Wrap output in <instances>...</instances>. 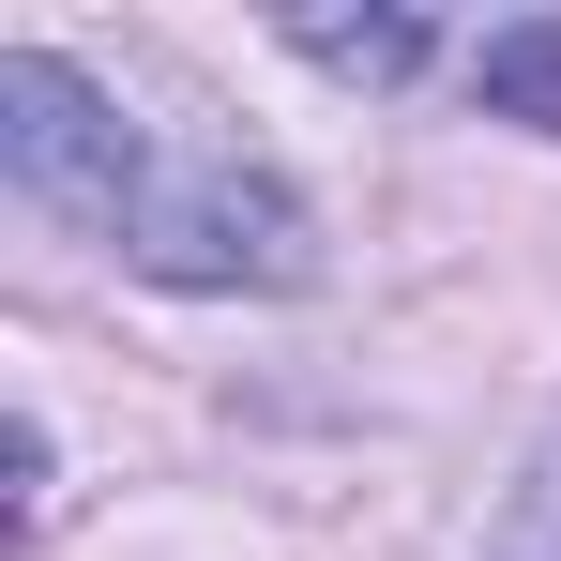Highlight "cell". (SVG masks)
I'll return each instance as SVG.
<instances>
[{
	"label": "cell",
	"mask_w": 561,
	"mask_h": 561,
	"mask_svg": "<svg viewBox=\"0 0 561 561\" xmlns=\"http://www.w3.org/2000/svg\"><path fill=\"white\" fill-rule=\"evenodd\" d=\"M92 243L152 288H304L319 274V213L288 168H259L243 137H152V122H137V168H122Z\"/></svg>",
	"instance_id": "cell-1"
},
{
	"label": "cell",
	"mask_w": 561,
	"mask_h": 561,
	"mask_svg": "<svg viewBox=\"0 0 561 561\" xmlns=\"http://www.w3.org/2000/svg\"><path fill=\"white\" fill-rule=\"evenodd\" d=\"M122 168H137L122 92H92L61 46H0V183L31 197V213H61V228H106Z\"/></svg>",
	"instance_id": "cell-2"
},
{
	"label": "cell",
	"mask_w": 561,
	"mask_h": 561,
	"mask_svg": "<svg viewBox=\"0 0 561 561\" xmlns=\"http://www.w3.org/2000/svg\"><path fill=\"white\" fill-rule=\"evenodd\" d=\"M470 106H485V122L561 137V15H501V31L470 46Z\"/></svg>",
	"instance_id": "cell-3"
},
{
	"label": "cell",
	"mask_w": 561,
	"mask_h": 561,
	"mask_svg": "<svg viewBox=\"0 0 561 561\" xmlns=\"http://www.w3.org/2000/svg\"><path fill=\"white\" fill-rule=\"evenodd\" d=\"M288 46H304L319 77H365V92H394V77H425V61H440V31H425V15H288Z\"/></svg>",
	"instance_id": "cell-4"
},
{
	"label": "cell",
	"mask_w": 561,
	"mask_h": 561,
	"mask_svg": "<svg viewBox=\"0 0 561 561\" xmlns=\"http://www.w3.org/2000/svg\"><path fill=\"white\" fill-rule=\"evenodd\" d=\"M485 561H561V410H547V440H531V470H516V501H501Z\"/></svg>",
	"instance_id": "cell-5"
},
{
	"label": "cell",
	"mask_w": 561,
	"mask_h": 561,
	"mask_svg": "<svg viewBox=\"0 0 561 561\" xmlns=\"http://www.w3.org/2000/svg\"><path fill=\"white\" fill-rule=\"evenodd\" d=\"M31 516H46V410H15L0 440V547H31Z\"/></svg>",
	"instance_id": "cell-6"
}]
</instances>
